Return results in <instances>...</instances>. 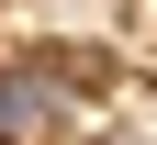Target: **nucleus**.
I'll list each match as a JSON object with an SVG mask.
<instances>
[{
    "label": "nucleus",
    "mask_w": 157,
    "mask_h": 145,
    "mask_svg": "<svg viewBox=\"0 0 157 145\" xmlns=\"http://www.w3.org/2000/svg\"><path fill=\"white\" fill-rule=\"evenodd\" d=\"M67 123V67L56 56H0V145H45Z\"/></svg>",
    "instance_id": "1"
}]
</instances>
